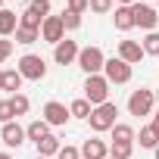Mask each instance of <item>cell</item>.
Masks as SVG:
<instances>
[{
    "instance_id": "6da1fadb",
    "label": "cell",
    "mask_w": 159,
    "mask_h": 159,
    "mask_svg": "<svg viewBox=\"0 0 159 159\" xmlns=\"http://www.w3.org/2000/svg\"><path fill=\"white\" fill-rule=\"evenodd\" d=\"M84 100L91 106L109 103V81H106V75H88V81H84Z\"/></svg>"
},
{
    "instance_id": "7a4b0ae2",
    "label": "cell",
    "mask_w": 159,
    "mask_h": 159,
    "mask_svg": "<svg viewBox=\"0 0 159 159\" xmlns=\"http://www.w3.org/2000/svg\"><path fill=\"white\" fill-rule=\"evenodd\" d=\"M116 116H119V106L116 103H103V106H94V112H91V128L97 131V134H103V131H112L116 128Z\"/></svg>"
},
{
    "instance_id": "3957f363",
    "label": "cell",
    "mask_w": 159,
    "mask_h": 159,
    "mask_svg": "<svg viewBox=\"0 0 159 159\" xmlns=\"http://www.w3.org/2000/svg\"><path fill=\"white\" fill-rule=\"evenodd\" d=\"M103 66H106V56L100 47H81L78 53V69L84 75H103Z\"/></svg>"
},
{
    "instance_id": "277c9868",
    "label": "cell",
    "mask_w": 159,
    "mask_h": 159,
    "mask_svg": "<svg viewBox=\"0 0 159 159\" xmlns=\"http://www.w3.org/2000/svg\"><path fill=\"white\" fill-rule=\"evenodd\" d=\"M153 103H156V91H147V88L131 91V97H128V112H131V116H153Z\"/></svg>"
},
{
    "instance_id": "5b68a950",
    "label": "cell",
    "mask_w": 159,
    "mask_h": 159,
    "mask_svg": "<svg viewBox=\"0 0 159 159\" xmlns=\"http://www.w3.org/2000/svg\"><path fill=\"white\" fill-rule=\"evenodd\" d=\"M103 75H106V81H109V84H128V81H131V66H128L125 59L112 56V59H106Z\"/></svg>"
},
{
    "instance_id": "8992f818",
    "label": "cell",
    "mask_w": 159,
    "mask_h": 159,
    "mask_svg": "<svg viewBox=\"0 0 159 159\" xmlns=\"http://www.w3.org/2000/svg\"><path fill=\"white\" fill-rule=\"evenodd\" d=\"M19 72H22V78H28V81H41L47 75V62L41 56H34V53H25L19 59Z\"/></svg>"
},
{
    "instance_id": "52a82bcc",
    "label": "cell",
    "mask_w": 159,
    "mask_h": 159,
    "mask_svg": "<svg viewBox=\"0 0 159 159\" xmlns=\"http://www.w3.org/2000/svg\"><path fill=\"white\" fill-rule=\"evenodd\" d=\"M131 13H134V25H137V28H143L147 34H150V31H156L159 13H156L153 7H147V3H134V7H131Z\"/></svg>"
},
{
    "instance_id": "ba28073f",
    "label": "cell",
    "mask_w": 159,
    "mask_h": 159,
    "mask_svg": "<svg viewBox=\"0 0 159 159\" xmlns=\"http://www.w3.org/2000/svg\"><path fill=\"white\" fill-rule=\"evenodd\" d=\"M41 41H47V44H59V41H66L62 16H47V19H44V25H41Z\"/></svg>"
},
{
    "instance_id": "9c48e42d",
    "label": "cell",
    "mask_w": 159,
    "mask_h": 159,
    "mask_svg": "<svg viewBox=\"0 0 159 159\" xmlns=\"http://www.w3.org/2000/svg\"><path fill=\"white\" fill-rule=\"evenodd\" d=\"M69 119H72L69 106H62V103H56V100H50V103L44 106V122H47L50 128H62Z\"/></svg>"
},
{
    "instance_id": "30bf717a",
    "label": "cell",
    "mask_w": 159,
    "mask_h": 159,
    "mask_svg": "<svg viewBox=\"0 0 159 159\" xmlns=\"http://www.w3.org/2000/svg\"><path fill=\"white\" fill-rule=\"evenodd\" d=\"M78 53H81V47H78L75 41H69V38H66V41H59V44H56L53 59H56L59 66H72V62L78 59Z\"/></svg>"
},
{
    "instance_id": "8fae6325",
    "label": "cell",
    "mask_w": 159,
    "mask_h": 159,
    "mask_svg": "<svg viewBox=\"0 0 159 159\" xmlns=\"http://www.w3.org/2000/svg\"><path fill=\"white\" fill-rule=\"evenodd\" d=\"M106 156H109L106 140H100V137H88V140L81 143V159H106Z\"/></svg>"
},
{
    "instance_id": "7c38bea8",
    "label": "cell",
    "mask_w": 159,
    "mask_h": 159,
    "mask_svg": "<svg viewBox=\"0 0 159 159\" xmlns=\"http://www.w3.org/2000/svg\"><path fill=\"white\" fill-rule=\"evenodd\" d=\"M0 137H3V143H7V147H22L28 134H25V128H22V125H16V122H7L3 128H0Z\"/></svg>"
},
{
    "instance_id": "4fadbf2b",
    "label": "cell",
    "mask_w": 159,
    "mask_h": 159,
    "mask_svg": "<svg viewBox=\"0 0 159 159\" xmlns=\"http://www.w3.org/2000/svg\"><path fill=\"white\" fill-rule=\"evenodd\" d=\"M147 53H143V44H137V41H122L119 44V59H125L128 66H134V62H140Z\"/></svg>"
},
{
    "instance_id": "5bb4252c",
    "label": "cell",
    "mask_w": 159,
    "mask_h": 159,
    "mask_svg": "<svg viewBox=\"0 0 159 159\" xmlns=\"http://www.w3.org/2000/svg\"><path fill=\"white\" fill-rule=\"evenodd\" d=\"M19 28V16L13 10H0V38H10Z\"/></svg>"
},
{
    "instance_id": "9a60e30c",
    "label": "cell",
    "mask_w": 159,
    "mask_h": 159,
    "mask_svg": "<svg viewBox=\"0 0 159 159\" xmlns=\"http://www.w3.org/2000/svg\"><path fill=\"white\" fill-rule=\"evenodd\" d=\"M116 28L119 31H131L134 28V13H131V7H116Z\"/></svg>"
},
{
    "instance_id": "2e32d148",
    "label": "cell",
    "mask_w": 159,
    "mask_h": 159,
    "mask_svg": "<svg viewBox=\"0 0 159 159\" xmlns=\"http://www.w3.org/2000/svg\"><path fill=\"white\" fill-rule=\"evenodd\" d=\"M34 147H38V156H47V159H50V156H56V153L62 150V143H59V137H56V134H47V137H44L41 143H34Z\"/></svg>"
},
{
    "instance_id": "e0dca14e",
    "label": "cell",
    "mask_w": 159,
    "mask_h": 159,
    "mask_svg": "<svg viewBox=\"0 0 159 159\" xmlns=\"http://www.w3.org/2000/svg\"><path fill=\"white\" fill-rule=\"evenodd\" d=\"M22 81H25V78H22L19 69H7V72H3V91L19 94V91H22Z\"/></svg>"
},
{
    "instance_id": "ac0fdd59",
    "label": "cell",
    "mask_w": 159,
    "mask_h": 159,
    "mask_svg": "<svg viewBox=\"0 0 159 159\" xmlns=\"http://www.w3.org/2000/svg\"><path fill=\"white\" fill-rule=\"evenodd\" d=\"M25 134H28V140H31V143H41V140L50 134V125H47L44 119H38V122H31V125L25 128Z\"/></svg>"
},
{
    "instance_id": "d6986e66",
    "label": "cell",
    "mask_w": 159,
    "mask_h": 159,
    "mask_svg": "<svg viewBox=\"0 0 159 159\" xmlns=\"http://www.w3.org/2000/svg\"><path fill=\"white\" fill-rule=\"evenodd\" d=\"M137 140H140L143 150H156V147H159V131H156L153 125H143L140 134H137Z\"/></svg>"
},
{
    "instance_id": "ffe728a7",
    "label": "cell",
    "mask_w": 159,
    "mask_h": 159,
    "mask_svg": "<svg viewBox=\"0 0 159 159\" xmlns=\"http://www.w3.org/2000/svg\"><path fill=\"white\" fill-rule=\"evenodd\" d=\"M112 140H116V143H134V140H137V134H134V128H131V125L116 122V128H112Z\"/></svg>"
},
{
    "instance_id": "44dd1931",
    "label": "cell",
    "mask_w": 159,
    "mask_h": 159,
    "mask_svg": "<svg viewBox=\"0 0 159 159\" xmlns=\"http://www.w3.org/2000/svg\"><path fill=\"white\" fill-rule=\"evenodd\" d=\"M69 112H72L75 119H84V122H88V119H91V112H94V106H91V103H88L84 97H78V100H72Z\"/></svg>"
},
{
    "instance_id": "7402d4cb",
    "label": "cell",
    "mask_w": 159,
    "mask_h": 159,
    "mask_svg": "<svg viewBox=\"0 0 159 159\" xmlns=\"http://www.w3.org/2000/svg\"><path fill=\"white\" fill-rule=\"evenodd\" d=\"M41 38V31L38 28H25V25H19L16 28V44H34Z\"/></svg>"
},
{
    "instance_id": "603a6c76",
    "label": "cell",
    "mask_w": 159,
    "mask_h": 159,
    "mask_svg": "<svg viewBox=\"0 0 159 159\" xmlns=\"http://www.w3.org/2000/svg\"><path fill=\"white\" fill-rule=\"evenodd\" d=\"M10 103H13V112H16V116H25V112L31 109V100H28L25 94H13Z\"/></svg>"
},
{
    "instance_id": "cb8c5ba5",
    "label": "cell",
    "mask_w": 159,
    "mask_h": 159,
    "mask_svg": "<svg viewBox=\"0 0 159 159\" xmlns=\"http://www.w3.org/2000/svg\"><path fill=\"white\" fill-rule=\"evenodd\" d=\"M19 25H25V28H38V31H41V25H44V19H41L38 13H31V10H25V13L19 16Z\"/></svg>"
},
{
    "instance_id": "d4e9b609",
    "label": "cell",
    "mask_w": 159,
    "mask_h": 159,
    "mask_svg": "<svg viewBox=\"0 0 159 159\" xmlns=\"http://www.w3.org/2000/svg\"><path fill=\"white\" fill-rule=\"evenodd\" d=\"M131 153H134V143H116L112 140V147H109V156H116V159H131Z\"/></svg>"
},
{
    "instance_id": "484cf974",
    "label": "cell",
    "mask_w": 159,
    "mask_h": 159,
    "mask_svg": "<svg viewBox=\"0 0 159 159\" xmlns=\"http://www.w3.org/2000/svg\"><path fill=\"white\" fill-rule=\"evenodd\" d=\"M143 53L147 56H159V31H150L143 38Z\"/></svg>"
},
{
    "instance_id": "4316f807",
    "label": "cell",
    "mask_w": 159,
    "mask_h": 159,
    "mask_svg": "<svg viewBox=\"0 0 159 159\" xmlns=\"http://www.w3.org/2000/svg\"><path fill=\"white\" fill-rule=\"evenodd\" d=\"M62 25H66V31L81 28V16H78V13H69V10H62Z\"/></svg>"
},
{
    "instance_id": "83f0119b",
    "label": "cell",
    "mask_w": 159,
    "mask_h": 159,
    "mask_svg": "<svg viewBox=\"0 0 159 159\" xmlns=\"http://www.w3.org/2000/svg\"><path fill=\"white\" fill-rule=\"evenodd\" d=\"M112 3H116V0H91V13L106 16V13H112Z\"/></svg>"
},
{
    "instance_id": "f1b7e54d",
    "label": "cell",
    "mask_w": 159,
    "mask_h": 159,
    "mask_svg": "<svg viewBox=\"0 0 159 159\" xmlns=\"http://www.w3.org/2000/svg\"><path fill=\"white\" fill-rule=\"evenodd\" d=\"M28 10H31V13H38L41 19H47V16H50V0H31Z\"/></svg>"
},
{
    "instance_id": "f546056e",
    "label": "cell",
    "mask_w": 159,
    "mask_h": 159,
    "mask_svg": "<svg viewBox=\"0 0 159 159\" xmlns=\"http://www.w3.org/2000/svg\"><path fill=\"white\" fill-rule=\"evenodd\" d=\"M13 119H16L13 103H10V100H0V125H7V122H13Z\"/></svg>"
},
{
    "instance_id": "4dcf8cb0",
    "label": "cell",
    "mask_w": 159,
    "mask_h": 159,
    "mask_svg": "<svg viewBox=\"0 0 159 159\" xmlns=\"http://www.w3.org/2000/svg\"><path fill=\"white\" fill-rule=\"evenodd\" d=\"M56 159H81V150H78V147H69V143H62V150L56 153Z\"/></svg>"
},
{
    "instance_id": "1f68e13d",
    "label": "cell",
    "mask_w": 159,
    "mask_h": 159,
    "mask_svg": "<svg viewBox=\"0 0 159 159\" xmlns=\"http://www.w3.org/2000/svg\"><path fill=\"white\" fill-rule=\"evenodd\" d=\"M91 10V0H69V13H78V16H84Z\"/></svg>"
},
{
    "instance_id": "d6a6232c",
    "label": "cell",
    "mask_w": 159,
    "mask_h": 159,
    "mask_svg": "<svg viewBox=\"0 0 159 159\" xmlns=\"http://www.w3.org/2000/svg\"><path fill=\"white\" fill-rule=\"evenodd\" d=\"M13 56V41L10 38H0V62H7Z\"/></svg>"
},
{
    "instance_id": "836d02e7",
    "label": "cell",
    "mask_w": 159,
    "mask_h": 159,
    "mask_svg": "<svg viewBox=\"0 0 159 159\" xmlns=\"http://www.w3.org/2000/svg\"><path fill=\"white\" fill-rule=\"evenodd\" d=\"M150 125H153V128H156V131H159V109H156V112H153V122H150Z\"/></svg>"
},
{
    "instance_id": "e575fe53",
    "label": "cell",
    "mask_w": 159,
    "mask_h": 159,
    "mask_svg": "<svg viewBox=\"0 0 159 159\" xmlns=\"http://www.w3.org/2000/svg\"><path fill=\"white\" fill-rule=\"evenodd\" d=\"M119 7H134V0H116Z\"/></svg>"
},
{
    "instance_id": "d590c367",
    "label": "cell",
    "mask_w": 159,
    "mask_h": 159,
    "mask_svg": "<svg viewBox=\"0 0 159 159\" xmlns=\"http://www.w3.org/2000/svg\"><path fill=\"white\" fill-rule=\"evenodd\" d=\"M0 91H3V69H0Z\"/></svg>"
},
{
    "instance_id": "8d00e7d4",
    "label": "cell",
    "mask_w": 159,
    "mask_h": 159,
    "mask_svg": "<svg viewBox=\"0 0 159 159\" xmlns=\"http://www.w3.org/2000/svg\"><path fill=\"white\" fill-rule=\"evenodd\" d=\"M0 159H13V156H10V153H0Z\"/></svg>"
},
{
    "instance_id": "74e56055",
    "label": "cell",
    "mask_w": 159,
    "mask_h": 159,
    "mask_svg": "<svg viewBox=\"0 0 159 159\" xmlns=\"http://www.w3.org/2000/svg\"><path fill=\"white\" fill-rule=\"evenodd\" d=\"M153 153H156V159H159V147H156V150H153Z\"/></svg>"
},
{
    "instance_id": "f35d334b",
    "label": "cell",
    "mask_w": 159,
    "mask_h": 159,
    "mask_svg": "<svg viewBox=\"0 0 159 159\" xmlns=\"http://www.w3.org/2000/svg\"><path fill=\"white\" fill-rule=\"evenodd\" d=\"M34 159H47V156H34Z\"/></svg>"
},
{
    "instance_id": "ab89813d",
    "label": "cell",
    "mask_w": 159,
    "mask_h": 159,
    "mask_svg": "<svg viewBox=\"0 0 159 159\" xmlns=\"http://www.w3.org/2000/svg\"><path fill=\"white\" fill-rule=\"evenodd\" d=\"M156 100H159V88H156Z\"/></svg>"
},
{
    "instance_id": "60d3db41",
    "label": "cell",
    "mask_w": 159,
    "mask_h": 159,
    "mask_svg": "<svg viewBox=\"0 0 159 159\" xmlns=\"http://www.w3.org/2000/svg\"><path fill=\"white\" fill-rule=\"evenodd\" d=\"M0 10H3V0H0Z\"/></svg>"
},
{
    "instance_id": "b9f144b4",
    "label": "cell",
    "mask_w": 159,
    "mask_h": 159,
    "mask_svg": "<svg viewBox=\"0 0 159 159\" xmlns=\"http://www.w3.org/2000/svg\"><path fill=\"white\" fill-rule=\"evenodd\" d=\"M106 159H116V156H106Z\"/></svg>"
},
{
    "instance_id": "7bdbcfd3",
    "label": "cell",
    "mask_w": 159,
    "mask_h": 159,
    "mask_svg": "<svg viewBox=\"0 0 159 159\" xmlns=\"http://www.w3.org/2000/svg\"><path fill=\"white\" fill-rule=\"evenodd\" d=\"M156 13H159V3H156Z\"/></svg>"
}]
</instances>
